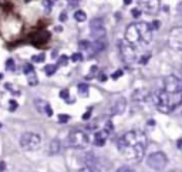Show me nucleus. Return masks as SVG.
Returning <instances> with one entry per match:
<instances>
[{
  "instance_id": "1",
  "label": "nucleus",
  "mask_w": 182,
  "mask_h": 172,
  "mask_svg": "<svg viewBox=\"0 0 182 172\" xmlns=\"http://www.w3.org/2000/svg\"><path fill=\"white\" fill-rule=\"evenodd\" d=\"M147 144L148 139L142 131H132L125 132L121 138L118 139V151L124 155L125 159L132 162H138L141 161V158L144 157L145 149H147Z\"/></svg>"
},
{
  "instance_id": "2",
  "label": "nucleus",
  "mask_w": 182,
  "mask_h": 172,
  "mask_svg": "<svg viewBox=\"0 0 182 172\" xmlns=\"http://www.w3.org/2000/svg\"><path fill=\"white\" fill-rule=\"evenodd\" d=\"M151 100H152L154 105L161 111V113H171L174 111L176 107L171 103L169 98V92L167 90H155L151 94Z\"/></svg>"
},
{
  "instance_id": "3",
  "label": "nucleus",
  "mask_w": 182,
  "mask_h": 172,
  "mask_svg": "<svg viewBox=\"0 0 182 172\" xmlns=\"http://www.w3.org/2000/svg\"><path fill=\"white\" fill-rule=\"evenodd\" d=\"M67 144L68 146L75 148V149H84L90 144V138L81 129H73V131H70V134L67 137Z\"/></svg>"
},
{
  "instance_id": "4",
  "label": "nucleus",
  "mask_w": 182,
  "mask_h": 172,
  "mask_svg": "<svg viewBox=\"0 0 182 172\" xmlns=\"http://www.w3.org/2000/svg\"><path fill=\"white\" fill-rule=\"evenodd\" d=\"M119 47V54H121V59L125 63L127 66H132L137 63V50H135L134 44H131L130 41H127L125 39L119 41L118 44Z\"/></svg>"
},
{
  "instance_id": "5",
  "label": "nucleus",
  "mask_w": 182,
  "mask_h": 172,
  "mask_svg": "<svg viewBox=\"0 0 182 172\" xmlns=\"http://www.w3.org/2000/svg\"><path fill=\"white\" fill-rule=\"evenodd\" d=\"M41 145V137L36 132H24L20 137V148L27 152L38 149Z\"/></svg>"
},
{
  "instance_id": "6",
  "label": "nucleus",
  "mask_w": 182,
  "mask_h": 172,
  "mask_svg": "<svg viewBox=\"0 0 182 172\" xmlns=\"http://www.w3.org/2000/svg\"><path fill=\"white\" fill-rule=\"evenodd\" d=\"M147 164L154 171H162L168 165V158L164 152H152L147 158Z\"/></svg>"
},
{
  "instance_id": "7",
  "label": "nucleus",
  "mask_w": 182,
  "mask_h": 172,
  "mask_svg": "<svg viewBox=\"0 0 182 172\" xmlns=\"http://www.w3.org/2000/svg\"><path fill=\"white\" fill-rule=\"evenodd\" d=\"M164 90H167L169 94H179L182 92V80L181 77L169 74L164 78Z\"/></svg>"
},
{
  "instance_id": "8",
  "label": "nucleus",
  "mask_w": 182,
  "mask_h": 172,
  "mask_svg": "<svg viewBox=\"0 0 182 172\" xmlns=\"http://www.w3.org/2000/svg\"><path fill=\"white\" fill-rule=\"evenodd\" d=\"M168 46L175 51L182 50V27H174L169 31V34H168Z\"/></svg>"
},
{
  "instance_id": "9",
  "label": "nucleus",
  "mask_w": 182,
  "mask_h": 172,
  "mask_svg": "<svg viewBox=\"0 0 182 172\" xmlns=\"http://www.w3.org/2000/svg\"><path fill=\"white\" fill-rule=\"evenodd\" d=\"M90 30H91V36L94 37V40L105 39V36H107L104 22H103L101 18H93L91 23H90Z\"/></svg>"
},
{
  "instance_id": "10",
  "label": "nucleus",
  "mask_w": 182,
  "mask_h": 172,
  "mask_svg": "<svg viewBox=\"0 0 182 172\" xmlns=\"http://www.w3.org/2000/svg\"><path fill=\"white\" fill-rule=\"evenodd\" d=\"M81 164H83V169H86V171H100L101 168L98 158L93 152H87L86 155H83Z\"/></svg>"
},
{
  "instance_id": "11",
  "label": "nucleus",
  "mask_w": 182,
  "mask_h": 172,
  "mask_svg": "<svg viewBox=\"0 0 182 172\" xmlns=\"http://www.w3.org/2000/svg\"><path fill=\"white\" fill-rule=\"evenodd\" d=\"M137 26L140 30V36H141V44H149L152 41L154 29L145 22H138Z\"/></svg>"
},
{
  "instance_id": "12",
  "label": "nucleus",
  "mask_w": 182,
  "mask_h": 172,
  "mask_svg": "<svg viewBox=\"0 0 182 172\" xmlns=\"http://www.w3.org/2000/svg\"><path fill=\"white\" fill-rule=\"evenodd\" d=\"M138 3L140 9L147 14H156L161 6L160 0H138Z\"/></svg>"
},
{
  "instance_id": "13",
  "label": "nucleus",
  "mask_w": 182,
  "mask_h": 172,
  "mask_svg": "<svg viewBox=\"0 0 182 172\" xmlns=\"http://www.w3.org/2000/svg\"><path fill=\"white\" fill-rule=\"evenodd\" d=\"M125 40L130 41L131 44H141V36H140V30H138L137 23H132L130 26L127 27L125 30Z\"/></svg>"
},
{
  "instance_id": "14",
  "label": "nucleus",
  "mask_w": 182,
  "mask_h": 172,
  "mask_svg": "<svg viewBox=\"0 0 182 172\" xmlns=\"http://www.w3.org/2000/svg\"><path fill=\"white\" fill-rule=\"evenodd\" d=\"M127 107V101L124 97H117V98L112 100L111 105H110V113L111 115H121V114L125 111Z\"/></svg>"
},
{
  "instance_id": "15",
  "label": "nucleus",
  "mask_w": 182,
  "mask_h": 172,
  "mask_svg": "<svg viewBox=\"0 0 182 172\" xmlns=\"http://www.w3.org/2000/svg\"><path fill=\"white\" fill-rule=\"evenodd\" d=\"M151 94L152 92L147 90V88H137L131 95V100L135 101V103H145V101L151 100Z\"/></svg>"
},
{
  "instance_id": "16",
  "label": "nucleus",
  "mask_w": 182,
  "mask_h": 172,
  "mask_svg": "<svg viewBox=\"0 0 182 172\" xmlns=\"http://www.w3.org/2000/svg\"><path fill=\"white\" fill-rule=\"evenodd\" d=\"M108 134H110L108 129H103V131L95 132V135H94V145L104 146L105 142H107V139H108Z\"/></svg>"
},
{
  "instance_id": "17",
  "label": "nucleus",
  "mask_w": 182,
  "mask_h": 172,
  "mask_svg": "<svg viewBox=\"0 0 182 172\" xmlns=\"http://www.w3.org/2000/svg\"><path fill=\"white\" fill-rule=\"evenodd\" d=\"M34 104L37 107L38 113H44L47 117H51L53 115V108L50 107V104H48L47 101H44V100H36Z\"/></svg>"
},
{
  "instance_id": "18",
  "label": "nucleus",
  "mask_w": 182,
  "mask_h": 172,
  "mask_svg": "<svg viewBox=\"0 0 182 172\" xmlns=\"http://www.w3.org/2000/svg\"><path fill=\"white\" fill-rule=\"evenodd\" d=\"M61 149V144L59 139H53L51 142L48 144V154L50 155H57Z\"/></svg>"
},
{
  "instance_id": "19",
  "label": "nucleus",
  "mask_w": 182,
  "mask_h": 172,
  "mask_svg": "<svg viewBox=\"0 0 182 172\" xmlns=\"http://www.w3.org/2000/svg\"><path fill=\"white\" fill-rule=\"evenodd\" d=\"M77 91H78V95H80V97H84V98H86V97H88L90 88L87 84H78Z\"/></svg>"
},
{
  "instance_id": "20",
  "label": "nucleus",
  "mask_w": 182,
  "mask_h": 172,
  "mask_svg": "<svg viewBox=\"0 0 182 172\" xmlns=\"http://www.w3.org/2000/svg\"><path fill=\"white\" fill-rule=\"evenodd\" d=\"M27 76V81H29V85H36L37 84V76H36V73L33 71H30L29 74H26Z\"/></svg>"
},
{
  "instance_id": "21",
  "label": "nucleus",
  "mask_w": 182,
  "mask_h": 172,
  "mask_svg": "<svg viewBox=\"0 0 182 172\" xmlns=\"http://www.w3.org/2000/svg\"><path fill=\"white\" fill-rule=\"evenodd\" d=\"M74 18L77 20L78 23L86 22V20H87V14H86V13H84L83 10H77V11L74 13Z\"/></svg>"
},
{
  "instance_id": "22",
  "label": "nucleus",
  "mask_w": 182,
  "mask_h": 172,
  "mask_svg": "<svg viewBox=\"0 0 182 172\" xmlns=\"http://www.w3.org/2000/svg\"><path fill=\"white\" fill-rule=\"evenodd\" d=\"M57 67H59V66H56V64H50V66H46V68H44L46 74H47L48 77H51L53 74L57 71Z\"/></svg>"
},
{
  "instance_id": "23",
  "label": "nucleus",
  "mask_w": 182,
  "mask_h": 172,
  "mask_svg": "<svg viewBox=\"0 0 182 172\" xmlns=\"http://www.w3.org/2000/svg\"><path fill=\"white\" fill-rule=\"evenodd\" d=\"M68 121H70V115H67V114H60L59 115V122L60 124H67Z\"/></svg>"
},
{
  "instance_id": "24",
  "label": "nucleus",
  "mask_w": 182,
  "mask_h": 172,
  "mask_svg": "<svg viewBox=\"0 0 182 172\" xmlns=\"http://www.w3.org/2000/svg\"><path fill=\"white\" fill-rule=\"evenodd\" d=\"M60 97L63 100H66L67 103H73L70 100V97H68V90H61V91H60Z\"/></svg>"
},
{
  "instance_id": "25",
  "label": "nucleus",
  "mask_w": 182,
  "mask_h": 172,
  "mask_svg": "<svg viewBox=\"0 0 182 172\" xmlns=\"http://www.w3.org/2000/svg\"><path fill=\"white\" fill-rule=\"evenodd\" d=\"M83 54L81 53H74V54L71 55V61H74V63H77V61H83Z\"/></svg>"
},
{
  "instance_id": "26",
  "label": "nucleus",
  "mask_w": 182,
  "mask_h": 172,
  "mask_svg": "<svg viewBox=\"0 0 182 172\" xmlns=\"http://www.w3.org/2000/svg\"><path fill=\"white\" fill-rule=\"evenodd\" d=\"M90 44H91V43H88V41H86V40H81L80 43H78V47L81 48V50H84V51H86L87 48L90 47Z\"/></svg>"
},
{
  "instance_id": "27",
  "label": "nucleus",
  "mask_w": 182,
  "mask_h": 172,
  "mask_svg": "<svg viewBox=\"0 0 182 172\" xmlns=\"http://www.w3.org/2000/svg\"><path fill=\"white\" fill-rule=\"evenodd\" d=\"M17 107H19V104L16 103L14 100H10V104H9V111H11V113H13V111L17 110Z\"/></svg>"
},
{
  "instance_id": "28",
  "label": "nucleus",
  "mask_w": 182,
  "mask_h": 172,
  "mask_svg": "<svg viewBox=\"0 0 182 172\" xmlns=\"http://www.w3.org/2000/svg\"><path fill=\"white\" fill-rule=\"evenodd\" d=\"M4 88H6V90H9V91H10L13 95H17V94H19V92H20L19 90H14V88L11 87V84H9V83H7V84H6V85H4Z\"/></svg>"
},
{
  "instance_id": "29",
  "label": "nucleus",
  "mask_w": 182,
  "mask_h": 172,
  "mask_svg": "<svg viewBox=\"0 0 182 172\" xmlns=\"http://www.w3.org/2000/svg\"><path fill=\"white\" fill-rule=\"evenodd\" d=\"M6 68L10 70V71H13V70H14V61H13L11 59H9L7 61H6Z\"/></svg>"
},
{
  "instance_id": "30",
  "label": "nucleus",
  "mask_w": 182,
  "mask_h": 172,
  "mask_svg": "<svg viewBox=\"0 0 182 172\" xmlns=\"http://www.w3.org/2000/svg\"><path fill=\"white\" fill-rule=\"evenodd\" d=\"M67 63H68V59L66 57V55H61L59 60V66H67Z\"/></svg>"
},
{
  "instance_id": "31",
  "label": "nucleus",
  "mask_w": 182,
  "mask_h": 172,
  "mask_svg": "<svg viewBox=\"0 0 182 172\" xmlns=\"http://www.w3.org/2000/svg\"><path fill=\"white\" fill-rule=\"evenodd\" d=\"M43 6H44L47 10H51V7H53V2L51 0H43Z\"/></svg>"
},
{
  "instance_id": "32",
  "label": "nucleus",
  "mask_w": 182,
  "mask_h": 172,
  "mask_svg": "<svg viewBox=\"0 0 182 172\" xmlns=\"http://www.w3.org/2000/svg\"><path fill=\"white\" fill-rule=\"evenodd\" d=\"M123 70H117V71H115V73H112V76H111V77L112 78H114V80H118V78L119 77H121V76H123Z\"/></svg>"
},
{
  "instance_id": "33",
  "label": "nucleus",
  "mask_w": 182,
  "mask_h": 172,
  "mask_svg": "<svg viewBox=\"0 0 182 172\" xmlns=\"http://www.w3.org/2000/svg\"><path fill=\"white\" fill-rule=\"evenodd\" d=\"M44 59H46V55H44V54H40V55H34V57H33V61L41 63V61H44Z\"/></svg>"
},
{
  "instance_id": "34",
  "label": "nucleus",
  "mask_w": 182,
  "mask_h": 172,
  "mask_svg": "<svg viewBox=\"0 0 182 172\" xmlns=\"http://www.w3.org/2000/svg\"><path fill=\"white\" fill-rule=\"evenodd\" d=\"M141 13H142L141 9H134V10H132V16H134L135 18L140 17V16H141Z\"/></svg>"
},
{
  "instance_id": "35",
  "label": "nucleus",
  "mask_w": 182,
  "mask_h": 172,
  "mask_svg": "<svg viewBox=\"0 0 182 172\" xmlns=\"http://www.w3.org/2000/svg\"><path fill=\"white\" fill-rule=\"evenodd\" d=\"M34 67L31 66V64H26V67H24V74H29L30 71H33Z\"/></svg>"
},
{
  "instance_id": "36",
  "label": "nucleus",
  "mask_w": 182,
  "mask_h": 172,
  "mask_svg": "<svg viewBox=\"0 0 182 172\" xmlns=\"http://www.w3.org/2000/svg\"><path fill=\"white\" fill-rule=\"evenodd\" d=\"M176 13H178L179 16H182V2L176 4Z\"/></svg>"
},
{
  "instance_id": "37",
  "label": "nucleus",
  "mask_w": 182,
  "mask_h": 172,
  "mask_svg": "<svg viewBox=\"0 0 182 172\" xmlns=\"http://www.w3.org/2000/svg\"><path fill=\"white\" fill-rule=\"evenodd\" d=\"M68 4H70L71 7H77V4H78V0H68Z\"/></svg>"
},
{
  "instance_id": "38",
  "label": "nucleus",
  "mask_w": 182,
  "mask_h": 172,
  "mask_svg": "<svg viewBox=\"0 0 182 172\" xmlns=\"http://www.w3.org/2000/svg\"><path fill=\"white\" fill-rule=\"evenodd\" d=\"M90 117H91V111H88V113H86V114H84V115H83V120L86 121V120H88Z\"/></svg>"
},
{
  "instance_id": "39",
  "label": "nucleus",
  "mask_w": 182,
  "mask_h": 172,
  "mask_svg": "<svg viewBox=\"0 0 182 172\" xmlns=\"http://www.w3.org/2000/svg\"><path fill=\"white\" fill-rule=\"evenodd\" d=\"M66 18H67V14H66V13H61V14H60V22H66Z\"/></svg>"
},
{
  "instance_id": "40",
  "label": "nucleus",
  "mask_w": 182,
  "mask_h": 172,
  "mask_svg": "<svg viewBox=\"0 0 182 172\" xmlns=\"http://www.w3.org/2000/svg\"><path fill=\"white\" fill-rule=\"evenodd\" d=\"M176 146H178L179 149H182V138H179L178 141H176Z\"/></svg>"
},
{
  "instance_id": "41",
  "label": "nucleus",
  "mask_w": 182,
  "mask_h": 172,
  "mask_svg": "<svg viewBox=\"0 0 182 172\" xmlns=\"http://www.w3.org/2000/svg\"><path fill=\"white\" fill-rule=\"evenodd\" d=\"M6 169V162H0V171H4Z\"/></svg>"
},
{
  "instance_id": "42",
  "label": "nucleus",
  "mask_w": 182,
  "mask_h": 172,
  "mask_svg": "<svg viewBox=\"0 0 182 172\" xmlns=\"http://www.w3.org/2000/svg\"><path fill=\"white\" fill-rule=\"evenodd\" d=\"M151 27H152V29H154V30H156V29H158V27H160V23H158V22L152 23V26H151Z\"/></svg>"
},
{
  "instance_id": "43",
  "label": "nucleus",
  "mask_w": 182,
  "mask_h": 172,
  "mask_svg": "<svg viewBox=\"0 0 182 172\" xmlns=\"http://www.w3.org/2000/svg\"><path fill=\"white\" fill-rule=\"evenodd\" d=\"M107 129H108V131H111V129H112V124L110 122V121L107 122Z\"/></svg>"
},
{
  "instance_id": "44",
  "label": "nucleus",
  "mask_w": 182,
  "mask_h": 172,
  "mask_svg": "<svg viewBox=\"0 0 182 172\" xmlns=\"http://www.w3.org/2000/svg\"><path fill=\"white\" fill-rule=\"evenodd\" d=\"M107 80V76H105V74H101L100 76V81H105Z\"/></svg>"
},
{
  "instance_id": "45",
  "label": "nucleus",
  "mask_w": 182,
  "mask_h": 172,
  "mask_svg": "<svg viewBox=\"0 0 182 172\" xmlns=\"http://www.w3.org/2000/svg\"><path fill=\"white\" fill-rule=\"evenodd\" d=\"M118 171H128V172H130L131 169H130V168H127V166H123V168H119Z\"/></svg>"
},
{
  "instance_id": "46",
  "label": "nucleus",
  "mask_w": 182,
  "mask_h": 172,
  "mask_svg": "<svg viewBox=\"0 0 182 172\" xmlns=\"http://www.w3.org/2000/svg\"><path fill=\"white\" fill-rule=\"evenodd\" d=\"M132 3V0H124V4H125V6H128V4H131Z\"/></svg>"
},
{
  "instance_id": "47",
  "label": "nucleus",
  "mask_w": 182,
  "mask_h": 172,
  "mask_svg": "<svg viewBox=\"0 0 182 172\" xmlns=\"http://www.w3.org/2000/svg\"><path fill=\"white\" fill-rule=\"evenodd\" d=\"M148 124H149V125H155V121H154V120H149V121H148Z\"/></svg>"
},
{
  "instance_id": "48",
  "label": "nucleus",
  "mask_w": 182,
  "mask_h": 172,
  "mask_svg": "<svg viewBox=\"0 0 182 172\" xmlns=\"http://www.w3.org/2000/svg\"><path fill=\"white\" fill-rule=\"evenodd\" d=\"M2 77H3V76H2V74H0V78H2Z\"/></svg>"
},
{
  "instance_id": "49",
  "label": "nucleus",
  "mask_w": 182,
  "mask_h": 172,
  "mask_svg": "<svg viewBox=\"0 0 182 172\" xmlns=\"http://www.w3.org/2000/svg\"><path fill=\"white\" fill-rule=\"evenodd\" d=\"M0 128H2V122H0Z\"/></svg>"
},
{
  "instance_id": "50",
  "label": "nucleus",
  "mask_w": 182,
  "mask_h": 172,
  "mask_svg": "<svg viewBox=\"0 0 182 172\" xmlns=\"http://www.w3.org/2000/svg\"><path fill=\"white\" fill-rule=\"evenodd\" d=\"M181 74H182V70H181Z\"/></svg>"
}]
</instances>
